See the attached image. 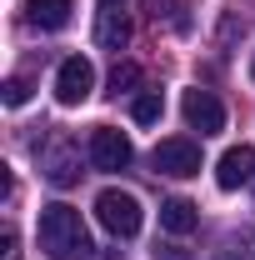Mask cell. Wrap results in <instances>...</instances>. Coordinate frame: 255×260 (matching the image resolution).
Wrapping results in <instances>:
<instances>
[{
    "instance_id": "obj_1",
    "label": "cell",
    "mask_w": 255,
    "mask_h": 260,
    "mask_svg": "<svg viewBox=\"0 0 255 260\" xmlns=\"http://www.w3.org/2000/svg\"><path fill=\"white\" fill-rule=\"evenodd\" d=\"M40 250L55 260H90L95 255L90 230H85L75 205H45L40 210Z\"/></svg>"
},
{
    "instance_id": "obj_2",
    "label": "cell",
    "mask_w": 255,
    "mask_h": 260,
    "mask_svg": "<svg viewBox=\"0 0 255 260\" xmlns=\"http://www.w3.org/2000/svg\"><path fill=\"white\" fill-rule=\"evenodd\" d=\"M95 215H100V225L110 230V235L130 240V235L140 230V200L130 190H100L95 195Z\"/></svg>"
},
{
    "instance_id": "obj_3",
    "label": "cell",
    "mask_w": 255,
    "mask_h": 260,
    "mask_svg": "<svg viewBox=\"0 0 255 260\" xmlns=\"http://www.w3.org/2000/svg\"><path fill=\"white\" fill-rule=\"evenodd\" d=\"M90 90H95V65L85 60V55L60 60V70H55V100L60 105H85Z\"/></svg>"
},
{
    "instance_id": "obj_4",
    "label": "cell",
    "mask_w": 255,
    "mask_h": 260,
    "mask_svg": "<svg viewBox=\"0 0 255 260\" xmlns=\"http://www.w3.org/2000/svg\"><path fill=\"white\" fill-rule=\"evenodd\" d=\"M150 160H155L160 175L185 180V175H200V145H195V140H185V135H175V140H160Z\"/></svg>"
},
{
    "instance_id": "obj_5",
    "label": "cell",
    "mask_w": 255,
    "mask_h": 260,
    "mask_svg": "<svg viewBox=\"0 0 255 260\" xmlns=\"http://www.w3.org/2000/svg\"><path fill=\"white\" fill-rule=\"evenodd\" d=\"M180 110H185V125L200 130V135H220L225 130V105L210 95V90H185Z\"/></svg>"
},
{
    "instance_id": "obj_6",
    "label": "cell",
    "mask_w": 255,
    "mask_h": 260,
    "mask_svg": "<svg viewBox=\"0 0 255 260\" xmlns=\"http://www.w3.org/2000/svg\"><path fill=\"white\" fill-rule=\"evenodd\" d=\"M130 155H135V150H130V140L120 130L100 125L95 135H90V165H95V170H125Z\"/></svg>"
},
{
    "instance_id": "obj_7",
    "label": "cell",
    "mask_w": 255,
    "mask_h": 260,
    "mask_svg": "<svg viewBox=\"0 0 255 260\" xmlns=\"http://www.w3.org/2000/svg\"><path fill=\"white\" fill-rule=\"evenodd\" d=\"M215 185L220 190H240V185H255V150L250 145H230L215 165Z\"/></svg>"
},
{
    "instance_id": "obj_8",
    "label": "cell",
    "mask_w": 255,
    "mask_h": 260,
    "mask_svg": "<svg viewBox=\"0 0 255 260\" xmlns=\"http://www.w3.org/2000/svg\"><path fill=\"white\" fill-rule=\"evenodd\" d=\"M95 40L105 45V50H125V40H130V20L115 10V5H105V10H100V20H95Z\"/></svg>"
},
{
    "instance_id": "obj_9",
    "label": "cell",
    "mask_w": 255,
    "mask_h": 260,
    "mask_svg": "<svg viewBox=\"0 0 255 260\" xmlns=\"http://www.w3.org/2000/svg\"><path fill=\"white\" fill-rule=\"evenodd\" d=\"M160 225L170 230V235H190V230L200 225V215H195L190 200H165V205H160Z\"/></svg>"
},
{
    "instance_id": "obj_10",
    "label": "cell",
    "mask_w": 255,
    "mask_h": 260,
    "mask_svg": "<svg viewBox=\"0 0 255 260\" xmlns=\"http://www.w3.org/2000/svg\"><path fill=\"white\" fill-rule=\"evenodd\" d=\"M25 10H30V25H40V30H60L70 20V0H30Z\"/></svg>"
},
{
    "instance_id": "obj_11",
    "label": "cell",
    "mask_w": 255,
    "mask_h": 260,
    "mask_svg": "<svg viewBox=\"0 0 255 260\" xmlns=\"http://www.w3.org/2000/svg\"><path fill=\"white\" fill-rule=\"evenodd\" d=\"M45 180H50V185H60V190H65V185H75V180H80V160L60 145V150L45 160Z\"/></svg>"
},
{
    "instance_id": "obj_12",
    "label": "cell",
    "mask_w": 255,
    "mask_h": 260,
    "mask_svg": "<svg viewBox=\"0 0 255 260\" xmlns=\"http://www.w3.org/2000/svg\"><path fill=\"white\" fill-rule=\"evenodd\" d=\"M160 110H165V100H160V90H140L135 95V105H130V115H135V125H155Z\"/></svg>"
},
{
    "instance_id": "obj_13",
    "label": "cell",
    "mask_w": 255,
    "mask_h": 260,
    "mask_svg": "<svg viewBox=\"0 0 255 260\" xmlns=\"http://www.w3.org/2000/svg\"><path fill=\"white\" fill-rule=\"evenodd\" d=\"M145 5H150V15H165V20H170V25H185V15H180V10H185V0H145Z\"/></svg>"
},
{
    "instance_id": "obj_14",
    "label": "cell",
    "mask_w": 255,
    "mask_h": 260,
    "mask_svg": "<svg viewBox=\"0 0 255 260\" xmlns=\"http://www.w3.org/2000/svg\"><path fill=\"white\" fill-rule=\"evenodd\" d=\"M135 80H140V65H115V70H110V90H115V95H125L130 85H135Z\"/></svg>"
},
{
    "instance_id": "obj_15",
    "label": "cell",
    "mask_w": 255,
    "mask_h": 260,
    "mask_svg": "<svg viewBox=\"0 0 255 260\" xmlns=\"http://www.w3.org/2000/svg\"><path fill=\"white\" fill-rule=\"evenodd\" d=\"M30 100V85L25 80H5V105H25Z\"/></svg>"
},
{
    "instance_id": "obj_16",
    "label": "cell",
    "mask_w": 255,
    "mask_h": 260,
    "mask_svg": "<svg viewBox=\"0 0 255 260\" xmlns=\"http://www.w3.org/2000/svg\"><path fill=\"white\" fill-rule=\"evenodd\" d=\"M155 260H190V255H180V245H155Z\"/></svg>"
},
{
    "instance_id": "obj_17",
    "label": "cell",
    "mask_w": 255,
    "mask_h": 260,
    "mask_svg": "<svg viewBox=\"0 0 255 260\" xmlns=\"http://www.w3.org/2000/svg\"><path fill=\"white\" fill-rule=\"evenodd\" d=\"M5 260H15V230H5Z\"/></svg>"
},
{
    "instance_id": "obj_18",
    "label": "cell",
    "mask_w": 255,
    "mask_h": 260,
    "mask_svg": "<svg viewBox=\"0 0 255 260\" xmlns=\"http://www.w3.org/2000/svg\"><path fill=\"white\" fill-rule=\"evenodd\" d=\"M250 75H255V60H250Z\"/></svg>"
},
{
    "instance_id": "obj_19",
    "label": "cell",
    "mask_w": 255,
    "mask_h": 260,
    "mask_svg": "<svg viewBox=\"0 0 255 260\" xmlns=\"http://www.w3.org/2000/svg\"><path fill=\"white\" fill-rule=\"evenodd\" d=\"M105 5H115V0H105Z\"/></svg>"
}]
</instances>
